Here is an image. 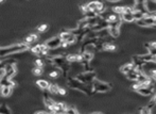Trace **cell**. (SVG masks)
Returning a JSON list of instances; mask_svg holds the SVG:
<instances>
[{
	"mask_svg": "<svg viewBox=\"0 0 156 114\" xmlns=\"http://www.w3.org/2000/svg\"><path fill=\"white\" fill-rule=\"evenodd\" d=\"M47 30H48V25H46V24H43L37 27V31L40 32V33H44V32H46Z\"/></svg>",
	"mask_w": 156,
	"mask_h": 114,
	"instance_id": "28",
	"label": "cell"
},
{
	"mask_svg": "<svg viewBox=\"0 0 156 114\" xmlns=\"http://www.w3.org/2000/svg\"><path fill=\"white\" fill-rule=\"evenodd\" d=\"M85 14V18H93V17H97L98 14L93 11H87V12L84 13Z\"/></svg>",
	"mask_w": 156,
	"mask_h": 114,
	"instance_id": "27",
	"label": "cell"
},
{
	"mask_svg": "<svg viewBox=\"0 0 156 114\" xmlns=\"http://www.w3.org/2000/svg\"><path fill=\"white\" fill-rule=\"evenodd\" d=\"M71 35H72V32L71 31H65V30H64V31H62L61 33H60L59 37H61L62 41H67Z\"/></svg>",
	"mask_w": 156,
	"mask_h": 114,
	"instance_id": "21",
	"label": "cell"
},
{
	"mask_svg": "<svg viewBox=\"0 0 156 114\" xmlns=\"http://www.w3.org/2000/svg\"><path fill=\"white\" fill-rule=\"evenodd\" d=\"M135 22H136V24L138 25L139 27H141V28H148L146 24L144 22L143 18H141V19H138V20H135Z\"/></svg>",
	"mask_w": 156,
	"mask_h": 114,
	"instance_id": "31",
	"label": "cell"
},
{
	"mask_svg": "<svg viewBox=\"0 0 156 114\" xmlns=\"http://www.w3.org/2000/svg\"><path fill=\"white\" fill-rule=\"evenodd\" d=\"M132 69H134V65H133V63L124 64V65L121 66V68H120V71H121L123 74H127L130 71H132Z\"/></svg>",
	"mask_w": 156,
	"mask_h": 114,
	"instance_id": "17",
	"label": "cell"
},
{
	"mask_svg": "<svg viewBox=\"0 0 156 114\" xmlns=\"http://www.w3.org/2000/svg\"><path fill=\"white\" fill-rule=\"evenodd\" d=\"M5 0H0V3H2V2H4Z\"/></svg>",
	"mask_w": 156,
	"mask_h": 114,
	"instance_id": "41",
	"label": "cell"
},
{
	"mask_svg": "<svg viewBox=\"0 0 156 114\" xmlns=\"http://www.w3.org/2000/svg\"><path fill=\"white\" fill-rule=\"evenodd\" d=\"M148 45H149V46H151V47H155L156 48V42H152V43H148Z\"/></svg>",
	"mask_w": 156,
	"mask_h": 114,
	"instance_id": "38",
	"label": "cell"
},
{
	"mask_svg": "<svg viewBox=\"0 0 156 114\" xmlns=\"http://www.w3.org/2000/svg\"><path fill=\"white\" fill-rule=\"evenodd\" d=\"M68 85L71 87V89H73V90H78V91H80V92L84 93V94H87V95L91 94V92H93L91 90L89 91L87 87L84 86L83 83H81L79 80H77L76 78H74V79H73V78H68Z\"/></svg>",
	"mask_w": 156,
	"mask_h": 114,
	"instance_id": "3",
	"label": "cell"
},
{
	"mask_svg": "<svg viewBox=\"0 0 156 114\" xmlns=\"http://www.w3.org/2000/svg\"><path fill=\"white\" fill-rule=\"evenodd\" d=\"M110 87H112V85H110V83H105V82H102V81L96 80V79L93 81V92L106 93V92H110Z\"/></svg>",
	"mask_w": 156,
	"mask_h": 114,
	"instance_id": "5",
	"label": "cell"
},
{
	"mask_svg": "<svg viewBox=\"0 0 156 114\" xmlns=\"http://www.w3.org/2000/svg\"><path fill=\"white\" fill-rule=\"evenodd\" d=\"M152 2H154V3H156V0H152Z\"/></svg>",
	"mask_w": 156,
	"mask_h": 114,
	"instance_id": "43",
	"label": "cell"
},
{
	"mask_svg": "<svg viewBox=\"0 0 156 114\" xmlns=\"http://www.w3.org/2000/svg\"><path fill=\"white\" fill-rule=\"evenodd\" d=\"M136 81H138L139 83H143V82H148V81H151V80H150V78L148 77L146 74L140 73V72H139L138 77H137V80Z\"/></svg>",
	"mask_w": 156,
	"mask_h": 114,
	"instance_id": "16",
	"label": "cell"
},
{
	"mask_svg": "<svg viewBox=\"0 0 156 114\" xmlns=\"http://www.w3.org/2000/svg\"><path fill=\"white\" fill-rule=\"evenodd\" d=\"M36 85L39 87V89L46 91V90H48L49 85H50V82L47 80H44V79H39V80L36 81Z\"/></svg>",
	"mask_w": 156,
	"mask_h": 114,
	"instance_id": "13",
	"label": "cell"
},
{
	"mask_svg": "<svg viewBox=\"0 0 156 114\" xmlns=\"http://www.w3.org/2000/svg\"><path fill=\"white\" fill-rule=\"evenodd\" d=\"M31 51L35 54V56H40V44H37L35 46H32Z\"/></svg>",
	"mask_w": 156,
	"mask_h": 114,
	"instance_id": "24",
	"label": "cell"
},
{
	"mask_svg": "<svg viewBox=\"0 0 156 114\" xmlns=\"http://www.w3.org/2000/svg\"><path fill=\"white\" fill-rule=\"evenodd\" d=\"M113 11L115 12V14L121 15L124 11V7H113Z\"/></svg>",
	"mask_w": 156,
	"mask_h": 114,
	"instance_id": "25",
	"label": "cell"
},
{
	"mask_svg": "<svg viewBox=\"0 0 156 114\" xmlns=\"http://www.w3.org/2000/svg\"><path fill=\"white\" fill-rule=\"evenodd\" d=\"M12 90H13L12 86H10V85L7 84H3L0 86V95L2 97H9L12 94Z\"/></svg>",
	"mask_w": 156,
	"mask_h": 114,
	"instance_id": "10",
	"label": "cell"
},
{
	"mask_svg": "<svg viewBox=\"0 0 156 114\" xmlns=\"http://www.w3.org/2000/svg\"><path fill=\"white\" fill-rule=\"evenodd\" d=\"M59 76H60V72H57V71H53L49 74V77H51V78H57Z\"/></svg>",
	"mask_w": 156,
	"mask_h": 114,
	"instance_id": "35",
	"label": "cell"
},
{
	"mask_svg": "<svg viewBox=\"0 0 156 114\" xmlns=\"http://www.w3.org/2000/svg\"><path fill=\"white\" fill-rule=\"evenodd\" d=\"M2 63V59H1V57H0V64Z\"/></svg>",
	"mask_w": 156,
	"mask_h": 114,
	"instance_id": "40",
	"label": "cell"
},
{
	"mask_svg": "<svg viewBox=\"0 0 156 114\" xmlns=\"http://www.w3.org/2000/svg\"><path fill=\"white\" fill-rule=\"evenodd\" d=\"M29 49V45L26 43L21 44H14L11 46H5V47H0V57H5L9 54H15L18 52H22Z\"/></svg>",
	"mask_w": 156,
	"mask_h": 114,
	"instance_id": "1",
	"label": "cell"
},
{
	"mask_svg": "<svg viewBox=\"0 0 156 114\" xmlns=\"http://www.w3.org/2000/svg\"><path fill=\"white\" fill-rule=\"evenodd\" d=\"M45 44L48 46V48L50 49V50H51V49H56V48H59V47H61L62 39L60 37H52V39H48Z\"/></svg>",
	"mask_w": 156,
	"mask_h": 114,
	"instance_id": "7",
	"label": "cell"
},
{
	"mask_svg": "<svg viewBox=\"0 0 156 114\" xmlns=\"http://www.w3.org/2000/svg\"><path fill=\"white\" fill-rule=\"evenodd\" d=\"M155 106H156V102H155V101H154V100H153V99H152V100H151V101H150V102H149V104H148V106H146V108H148V109H149V110H150V111H151V110H152V109H153V108H154V107H155Z\"/></svg>",
	"mask_w": 156,
	"mask_h": 114,
	"instance_id": "34",
	"label": "cell"
},
{
	"mask_svg": "<svg viewBox=\"0 0 156 114\" xmlns=\"http://www.w3.org/2000/svg\"><path fill=\"white\" fill-rule=\"evenodd\" d=\"M50 61H51L55 66L61 68L64 76L67 75V73L69 72V62L66 60V57L62 56V54H60V56H54L53 58H50Z\"/></svg>",
	"mask_w": 156,
	"mask_h": 114,
	"instance_id": "2",
	"label": "cell"
},
{
	"mask_svg": "<svg viewBox=\"0 0 156 114\" xmlns=\"http://www.w3.org/2000/svg\"><path fill=\"white\" fill-rule=\"evenodd\" d=\"M16 73H17V68H16V66H15L14 63L7 64L4 69H3V74H4V76L7 78V79L13 78L15 75H16Z\"/></svg>",
	"mask_w": 156,
	"mask_h": 114,
	"instance_id": "6",
	"label": "cell"
},
{
	"mask_svg": "<svg viewBox=\"0 0 156 114\" xmlns=\"http://www.w3.org/2000/svg\"><path fill=\"white\" fill-rule=\"evenodd\" d=\"M0 113H2V114L11 113V110L7 108V104H2V106H0Z\"/></svg>",
	"mask_w": 156,
	"mask_h": 114,
	"instance_id": "26",
	"label": "cell"
},
{
	"mask_svg": "<svg viewBox=\"0 0 156 114\" xmlns=\"http://www.w3.org/2000/svg\"><path fill=\"white\" fill-rule=\"evenodd\" d=\"M137 5H146L148 0H134Z\"/></svg>",
	"mask_w": 156,
	"mask_h": 114,
	"instance_id": "33",
	"label": "cell"
},
{
	"mask_svg": "<svg viewBox=\"0 0 156 114\" xmlns=\"http://www.w3.org/2000/svg\"><path fill=\"white\" fill-rule=\"evenodd\" d=\"M120 19H121L122 22H134V18H133V13H125V12H123L121 15H120Z\"/></svg>",
	"mask_w": 156,
	"mask_h": 114,
	"instance_id": "12",
	"label": "cell"
},
{
	"mask_svg": "<svg viewBox=\"0 0 156 114\" xmlns=\"http://www.w3.org/2000/svg\"><path fill=\"white\" fill-rule=\"evenodd\" d=\"M59 94H61V95H66V90H65V89H63V87H60V86H59Z\"/></svg>",
	"mask_w": 156,
	"mask_h": 114,
	"instance_id": "37",
	"label": "cell"
},
{
	"mask_svg": "<svg viewBox=\"0 0 156 114\" xmlns=\"http://www.w3.org/2000/svg\"><path fill=\"white\" fill-rule=\"evenodd\" d=\"M67 106L64 102H54L53 107L51 109L52 113H64L66 110Z\"/></svg>",
	"mask_w": 156,
	"mask_h": 114,
	"instance_id": "9",
	"label": "cell"
},
{
	"mask_svg": "<svg viewBox=\"0 0 156 114\" xmlns=\"http://www.w3.org/2000/svg\"><path fill=\"white\" fill-rule=\"evenodd\" d=\"M153 14H154V15H155V16H156V12H154V13H153Z\"/></svg>",
	"mask_w": 156,
	"mask_h": 114,
	"instance_id": "44",
	"label": "cell"
},
{
	"mask_svg": "<svg viewBox=\"0 0 156 114\" xmlns=\"http://www.w3.org/2000/svg\"><path fill=\"white\" fill-rule=\"evenodd\" d=\"M32 72H33V74H34L35 76H42L43 75V68L37 67V66H35Z\"/></svg>",
	"mask_w": 156,
	"mask_h": 114,
	"instance_id": "29",
	"label": "cell"
},
{
	"mask_svg": "<svg viewBox=\"0 0 156 114\" xmlns=\"http://www.w3.org/2000/svg\"><path fill=\"white\" fill-rule=\"evenodd\" d=\"M54 102L55 101H54V100L50 97V95H49L48 93H45L44 94V104L46 106L47 108H48L50 112H51V109H52V107H53Z\"/></svg>",
	"mask_w": 156,
	"mask_h": 114,
	"instance_id": "11",
	"label": "cell"
},
{
	"mask_svg": "<svg viewBox=\"0 0 156 114\" xmlns=\"http://www.w3.org/2000/svg\"><path fill=\"white\" fill-rule=\"evenodd\" d=\"M37 39H38V37H37V34H30V35H28L27 37H26V44H32L34 43V42H36Z\"/></svg>",
	"mask_w": 156,
	"mask_h": 114,
	"instance_id": "19",
	"label": "cell"
},
{
	"mask_svg": "<svg viewBox=\"0 0 156 114\" xmlns=\"http://www.w3.org/2000/svg\"><path fill=\"white\" fill-rule=\"evenodd\" d=\"M76 79L80 81L81 83H83V84H88V83H91L96 79V73L93 71L84 72V73L77 75Z\"/></svg>",
	"mask_w": 156,
	"mask_h": 114,
	"instance_id": "4",
	"label": "cell"
},
{
	"mask_svg": "<svg viewBox=\"0 0 156 114\" xmlns=\"http://www.w3.org/2000/svg\"><path fill=\"white\" fill-rule=\"evenodd\" d=\"M48 91L50 94H53V95L59 94V86H57L56 84H52V83H50V85H49V87H48Z\"/></svg>",
	"mask_w": 156,
	"mask_h": 114,
	"instance_id": "22",
	"label": "cell"
},
{
	"mask_svg": "<svg viewBox=\"0 0 156 114\" xmlns=\"http://www.w3.org/2000/svg\"><path fill=\"white\" fill-rule=\"evenodd\" d=\"M65 113H68V114H77V113H78V110L74 109L73 107H67L66 110H65Z\"/></svg>",
	"mask_w": 156,
	"mask_h": 114,
	"instance_id": "30",
	"label": "cell"
},
{
	"mask_svg": "<svg viewBox=\"0 0 156 114\" xmlns=\"http://www.w3.org/2000/svg\"><path fill=\"white\" fill-rule=\"evenodd\" d=\"M138 74L139 72L136 71V69H132V71H130L127 74H125L127 75V78L129 79V80H132V81H136L137 80V77H138Z\"/></svg>",
	"mask_w": 156,
	"mask_h": 114,
	"instance_id": "14",
	"label": "cell"
},
{
	"mask_svg": "<svg viewBox=\"0 0 156 114\" xmlns=\"http://www.w3.org/2000/svg\"><path fill=\"white\" fill-rule=\"evenodd\" d=\"M98 4H99V1H90V2L86 3L88 11H93V12H96V11H97Z\"/></svg>",
	"mask_w": 156,
	"mask_h": 114,
	"instance_id": "18",
	"label": "cell"
},
{
	"mask_svg": "<svg viewBox=\"0 0 156 114\" xmlns=\"http://www.w3.org/2000/svg\"><path fill=\"white\" fill-rule=\"evenodd\" d=\"M153 100H154V101L156 102V94H155V96H154V97H153Z\"/></svg>",
	"mask_w": 156,
	"mask_h": 114,
	"instance_id": "39",
	"label": "cell"
},
{
	"mask_svg": "<svg viewBox=\"0 0 156 114\" xmlns=\"http://www.w3.org/2000/svg\"><path fill=\"white\" fill-rule=\"evenodd\" d=\"M154 26H156V16H155V22H154Z\"/></svg>",
	"mask_w": 156,
	"mask_h": 114,
	"instance_id": "42",
	"label": "cell"
},
{
	"mask_svg": "<svg viewBox=\"0 0 156 114\" xmlns=\"http://www.w3.org/2000/svg\"><path fill=\"white\" fill-rule=\"evenodd\" d=\"M154 85H150V87H139L138 90L136 91L138 94H140L141 96H144V97H148V96H151L152 93L154 91Z\"/></svg>",
	"mask_w": 156,
	"mask_h": 114,
	"instance_id": "8",
	"label": "cell"
},
{
	"mask_svg": "<svg viewBox=\"0 0 156 114\" xmlns=\"http://www.w3.org/2000/svg\"><path fill=\"white\" fill-rule=\"evenodd\" d=\"M115 49H116V45H114V44L110 43V42H105V43L102 45V50H105V51H114Z\"/></svg>",
	"mask_w": 156,
	"mask_h": 114,
	"instance_id": "15",
	"label": "cell"
},
{
	"mask_svg": "<svg viewBox=\"0 0 156 114\" xmlns=\"http://www.w3.org/2000/svg\"><path fill=\"white\" fill-rule=\"evenodd\" d=\"M144 14L141 12V11L139 10H133V18H134V22L135 20H138V19H141V18H143Z\"/></svg>",
	"mask_w": 156,
	"mask_h": 114,
	"instance_id": "20",
	"label": "cell"
},
{
	"mask_svg": "<svg viewBox=\"0 0 156 114\" xmlns=\"http://www.w3.org/2000/svg\"><path fill=\"white\" fill-rule=\"evenodd\" d=\"M80 9H81V11H82L83 13H85V12H87V11H88L87 5H86V4H82V5L80 7Z\"/></svg>",
	"mask_w": 156,
	"mask_h": 114,
	"instance_id": "36",
	"label": "cell"
},
{
	"mask_svg": "<svg viewBox=\"0 0 156 114\" xmlns=\"http://www.w3.org/2000/svg\"><path fill=\"white\" fill-rule=\"evenodd\" d=\"M50 49L46 44H40V56H48Z\"/></svg>",
	"mask_w": 156,
	"mask_h": 114,
	"instance_id": "23",
	"label": "cell"
},
{
	"mask_svg": "<svg viewBox=\"0 0 156 114\" xmlns=\"http://www.w3.org/2000/svg\"><path fill=\"white\" fill-rule=\"evenodd\" d=\"M44 61L40 60V59H37V60H35V66H37V67H40L43 68L44 67Z\"/></svg>",
	"mask_w": 156,
	"mask_h": 114,
	"instance_id": "32",
	"label": "cell"
}]
</instances>
